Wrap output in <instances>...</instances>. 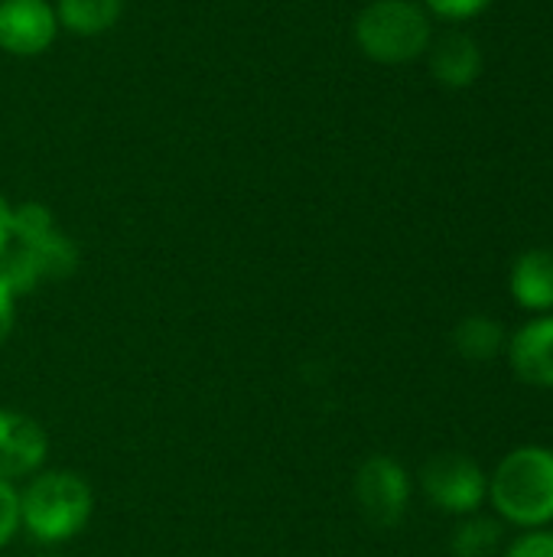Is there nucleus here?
Returning <instances> with one entry per match:
<instances>
[{"label": "nucleus", "mask_w": 553, "mask_h": 557, "mask_svg": "<svg viewBox=\"0 0 553 557\" xmlns=\"http://www.w3.org/2000/svg\"><path fill=\"white\" fill-rule=\"evenodd\" d=\"M75 248L52 228L46 206L29 202L10 215V242L0 251V281L13 290H33L42 277H65L75 271Z\"/></svg>", "instance_id": "f257e3e1"}, {"label": "nucleus", "mask_w": 553, "mask_h": 557, "mask_svg": "<svg viewBox=\"0 0 553 557\" xmlns=\"http://www.w3.org/2000/svg\"><path fill=\"white\" fill-rule=\"evenodd\" d=\"M489 496L499 516L521 529L553 522V450L521 447L508 454L489 480Z\"/></svg>", "instance_id": "f03ea898"}, {"label": "nucleus", "mask_w": 553, "mask_h": 557, "mask_svg": "<svg viewBox=\"0 0 553 557\" xmlns=\"http://www.w3.org/2000/svg\"><path fill=\"white\" fill-rule=\"evenodd\" d=\"M91 516V490L75 473H46L20 496V519L39 542H65L85 529Z\"/></svg>", "instance_id": "7ed1b4c3"}, {"label": "nucleus", "mask_w": 553, "mask_h": 557, "mask_svg": "<svg viewBox=\"0 0 553 557\" xmlns=\"http://www.w3.org/2000/svg\"><path fill=\"white\" fill-rule=\"evenodd\" d=\"M355 42L375 62H411L430 46V20L411 0H375L355 20Z\"/></svg>", "instance_id": "20e7f679"}, {"label": "nucleus", "mask_w": 553, "mask_h": 557, "mask_svg": "<svg viewBox=\"0 0 553 557\" xmlns=\"http://www.w3.org/2000/svg\"><path fill=\"white\" fill-rule=\"evenodd\" d=\"M424 493L433 499V506H440L443 512L453 516H473L486 493H489V480L479 470L476 460L463 457V454H440L424 467Z\"/></svg>", "instance_id": "39448f33"}, {"label": "nucleus", "mask_w": 553, "mask_h": 557, "mask_svg": "<svg viewBox=\"0 0 553 557\" xmlns=\"http://www.w3.org/2000/svg\"><path fill=\"white\" fill-rule=\"evenodd\" d=\"M355 496L362 512L368 516V522L388 529L398 525L407 499H411V483L401 463H394L391 457H372L355 480Z\"/></svg>", "instance_id": "423d86ee"}, {"label": "nucleus", "mask_w": 553, "mask_h": 557, "mask_svg": "<svg viewBox=\"0 0 553 557\" xmlns=\"http://www.w3.org/2000/svg\"><path fill=\"white\" fill-rule=\"evenodd\" d=\"M59 29L49 0H0V49L10 55H39Z\"/></svg>", "instance_id": "0eeeda50"}, {"label": "nucleus", "mask_w": 553, "mask_h": 557, "mask_svg": "<svg viewBox=\"0 0 553 557\" xmlns=\"http://www.w3.org/2000/svg\"><path fill=\"white\" fill-rule=\"evenodd\" d=\"M46 460V431L23 414L0 411V480L33 473Z\"/></svg>", "instance_id": "6e6552de"}, {"label": "nucleus", "mask_w": 553, "mask_h": 557, "mask_svg": "<svg viewBox=\"0 0 553 557\" xmlns=\"http://www.w3.org/2000/svg\"><path fill=\"white\" fill-rule=\"evenodd\" d=\"M512 366L528 385L553 388V317L521 326L512 339Z\"/></svg>", "instance_id": "1a4fd4ad"}, {"label": "nucleus", "mask_w": 553, "mask_h": 557, "mask_svg": "<svg viewBox=\"0 0 553 557\" xmlns=\"http://www.w3.org/2000/svg\"><path fill=\"white\" fill-rule=\"evenodd\" d=\"M512 294L525 310L553 307V251L535 248L525 251L512 268Z\"/></svg>", "instance_id": "9d476101"}, {"label": "nucleus", "mask_w": 553, "mask_h": 557, "mask_svg": "<svg viewBox=\"0 0 553 557\" xmlns=\"http://www.w3.org/2000/svg\"><path fill=\"white\" fill-rule=\"evenodd\" d=\"M433 75L450 85V88H466L476 82L479 69H482V52L476 46V39L463 36V33H450L437 42L433 59H430Z\"/></svg>", "instance_id": "9b49d317"}, {"label": "nucleus", "mask_w": 553, "mask_h": 557, "mask_svg": "<svg viewBox=\"0 0 553 557\" xmlns=\"http://www.w3.org/2000/svg\"><path fill=\"white\" fill-rule=\"evenodd\" d=\"M124 13V0H59L55 16L75 36L108 33Z\"/></svg>", "instance_id": "f8f14e48"}, {"label": "nucleus", "mask_w": 553, "mask_h": 557, "mask_svg": "<svg viewBox=\"0 0 553 557\" xmlns=\"http://www.w3.org/2000/svg\"><path fill=\"white\" fill-rule=\"evenodd\" d=\"M453 343H456V352L463 359H473V362H489L502 352L505 346V330L502 323H495L492 317H469L456 326L453 333Z\"/></svg>", "instance_id": "ddd939ff"}, {"label": "nucleus", "mask_w": 553, "mask_h": 557, "mask_svg": "<svg viewBox=\"0 0 553 557\" xmlns=\"http://www.w3.org/2000/svg\"><path fill=\"white\" fill-rule=\"evenodd\" d=\"M502 545V525L492 519H469L453 535V557H495Z\"/></svg>", "instance_id": "4468645a"}, {"label": "nucleus", "mask_w": 553, "mask_h": 557, "mask_svg": "<svg viewBox=\"0 0 553 557\" xmlns=\"http://www.w3.org/2000/svg\"><path fill=\"white\" fill-rule=\"evenodd\" d=\"M16 525H20V496L7 480H0V545L10 542Z\"/></svg>", "instance_id": "2eb2a0df"}, {"label": "nucleus", "mask_w": 553, "mask_h": 557, "mask_svg": "<svg viewBox=\"0 0 553 557\" xmlns=\"http://www.w3.org/2000/svg\"><path fill=\"white\" fill-rule=\"evenodd\" d=\"M505 557H553V532L521 535Z\"/></svg>", "instance_id": "dca6fc26"}, {"label": "nucleus", "mask_w": 553, "mask_h": 557, "mask_svg": "<svg viewBox=\"0 0 553 557\" xmlns=\"http://www.w3.org/2000/svg\"><path fill=\"white\" fill-rule=\"evenodd\" d=\"M492 0H427V7L447 20H466V16H476L489 7Z\"/></svg>", "instance_id": "f3484780"}, {"label": "nucleus", "mask_w": 553, "mask_h": 557, "mask_svg": "<svg viewBox=\"0 0 553 557\" xmlns=\"http://www.w3.org/2000/svg\"><path fill=\"white\" fill-rule=\"evenodd\" d=\"M13 317H16V294L0 281V343L10 336V330H13Z\"/></svg>", "instance_id": "a211bd4d"}, {"label": "nucleus", "mask_w": 553, "mask_h": 557, "mask_svg": "<svg viewBox=\"0 0 553 557\" xmlns=\"http://www.w3.org/2000/svg\"><path fill=\"white\" fill-rule=\"evenodd\" d=\"M10 215H13V209H10L7 199L0 196V251H3L7 242H10Z\"/></svg>", "instance_id": "6ab92c4d"}]
</instances>
